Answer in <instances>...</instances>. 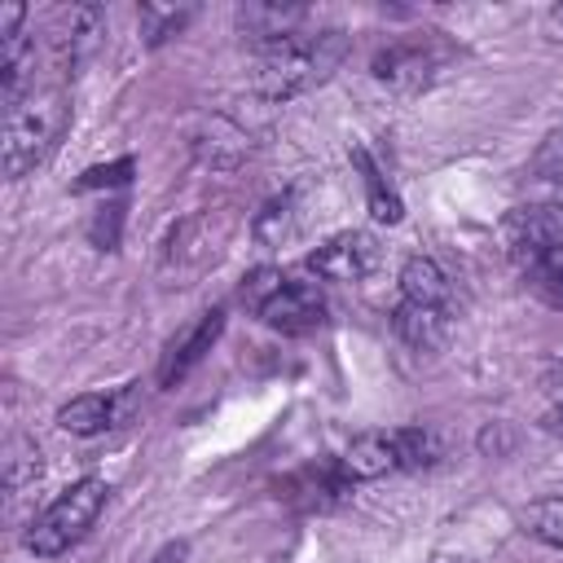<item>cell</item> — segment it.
<instances>
[{
    "label": "cell",
    "instance_id": "cell-25",
    "mask_svg": "<svg viewBox=\"0 0 563 563\" xmlns=\"http://www.w3.org/2000/svg\"><path fill=\"white\" fill-rule=\"evenodd\" d=\"M545 31H550V40H563V4H554L545 13Z\"/></svg>",
    "mask_w": 563,
    "mask_h": 563
},
{
    "label": "cell",
    "instance_id": "cell-13",
    "mask_svg": "<svg viewBox=\"0 0 563 563\" xmlns=\"http://www.w3.org/2000/svg\"><path fill=\"white\" fill-rule=\"evenodd\" d=\"M303 22H308V9L303 4H242L238 9V26L251 35L255 48L277 44L286 35H299Z\"/></svg>",
    "mask_w": 563,
    "mask_h": 563
},
{
    "label": "cell",
    "instance_id": "cell-15",
    "mask_svg": "<svg viewBox=\"0 0 563 563\" xmlns=\"http://www.w3.org/2000/svg\"><path fill=\"white\" fill-rule=\"evenodd\" d=\"M110 422H114V400L101 396V391L70 396V400L57 409V427L70 431V435H101Z\"/></svg>",
    "mask_w": 563,
    "mask_h": 563
},
{
    "label": "cell",
    "instance_id": "cell-8",
    "mask_svg": "<svg viewBox=\"0 0 563 563\" xmlns=\"http://www.w3.org/2000/svg\"><path fill=\"white\" fill-rule=\"evenodd\" d=\"M220 330H224V312H220V308H211V312H202L194 325H185V330L167 343V352H163V361H158V387H176V383L211 352V343L220 339Z\"/></svg>",
    "mask_w": 563,
    "mask_h": 563
},
{
    "label": "cell",
    "instance_id": "cell-12",
    "mask_svg": "<svg viewBox=\"0 0 563 563\" xmlns=\"http://www.w3.org/2000/svg\"><path fill=\"white\" fill-rule=\"evenodd\" d=\"M391 330L413 347V352H435L449 339V308H431V303H413L400 299L391 312Z\"/></svg>",
    "mask_w": 563,
    "mask_h": 563
},
{
    "label": "cell",
    "instance_id": "cell-7",
    "mask_svg": "<svg viewBox=\"0 0 563 563\" xmlns=\"http://www.w3.org/2000/svg\"><path fill=\"white\" fill-rule=\"evenodd\" d=\"M308 268L325 282H361L378 268V242L361 229H343L308 255Z\"/></svg>",
    "mask_w": 563,
    "mask_h": 563
},
{
    "label": "cell",
    "instance_id": "cell-22",
    "mask_svg": "<svg viewBox=\"0 0 563 563\" xmlns=\"http://www.w3.org/2000/svg\"><path fill=\"white\" fill-rule=\"evenodd\" d=\"M532 176H537V180H550V185H563V128L545 132V141L537 145V154H532Z\"/></svg>",
    "mask_w": 563,
    "mask_h": 563
},
{
    "label": "cell",
    "instance_id": "cell-14",
    "mask_svg": "<svg viewBox=\"0 0 563 563\" xmlns=\"http://www.w3.org/2000/svg\"><path fill=\"white\" fill-rule=\"evenodd\" d=\"M400 295L413 299V303H431V308H449V277L435 260L427 255H413L405 260L400 268Z\"/></svg>",
    "mask_w": 563,
    "mask_h": 563
},
{
    "label": "cell",
    "instance_id": "cell-20",
    "mask_svg": "<svg viewBox=\"0 0 563 563\" xmlns=\"http://www.w3.org/2000/svg\"><path fill=\"white\" fill-rule=\"evenodd\" d=\"M44 462H40V444L26 440V435H13L9 449H4V488L9 493H22L31 479H40Z\"/></svg>",
    "mask_w": 563,
    "mask_h": 563
},
{
    "label": "cell",
    "instance_id": "cell-1",
    "mask_svg": "<svg viewBox=\"0 0 563 563\" xmlns=\"http://www.w3.org/2000/svg\"><path fill=\"white\" fill-rule=\"evenodd\" d=\"M347 57V35L343 31H299L286 35L277 44L255 48V70H251V88L264 101H290L317 84H325L339 62Z\"/></svg>",
    "mask_w": 563,
    "mask_h": 563
},
{
    "label": "cell",
    "instance_id": "cell-11",
    "mask_svg": "<svg viewBox=\"0 0 563 563\" xmlns=\"http://www.w3.org/2000/svg\"><path fill=\"white\" fill-rule=\"evenodd\" d=\"M101 22H106V9H101V4H70V9L57 18V31H53L57 62L75 70V66L84 62V53L97 44Z\"/></svg>",
    "mask_w": 563,
    "mask_h": 563
},
{
    "label": "cell",
    "instance_id": "cell-27",
    "mask_svg": "<svg viewBox=\"0 0 563 563\" xmlns=\"http://www.w3.org/2000/svg\"><path fill=\"white\" fill-rule=\"evenodd\" d=\"M545 299H550V303H559V308H563V282H559V286H554V290H550V295H545Z\"/></svg>",
    "mask_w": 563,
    "mask_h": 563
},
{
    "label": "cell",
    "instance_id": "cell-23",
    "mask_svg": "<svg viewBox=\"0 0 563 563\" xmlns=\"http://www.w3.org/2000/svg\"><path fill=\"white\" fill-rule=\"evenodd\" d=\"M132 172H136L132 158H114V163H106V167H88V172L79 176L75 189H110V185H128Z\"/></svg>",
    "mask_w": 563,
    "mask_h": 563
},
{
    "label": "cell",
    "instance_id": "cell-18",
    "mask_svg": "<svg viewBox=\"0 0 563 563\" xmlns=\"http://www.w3.org/2000/svg\"><path fill=\"white\" fill-rule=\"evenodd\" d=\"M519 528H523L532 541L563 550V497H541V501L523 506V510H519Z\"/></svg>",
    "mask_w": 563,
    "mask_h": 563
},
{
    "label": "cell",
    "instance_id": "cell-9",
    "mask_svg": "<svg viewBox=\"0 0 563 563\" xmlns=\"http://www.w3.org/2000/svg\"><path fill=\"white\" fill-rule=\"evenodd\" d=\"M282 497L299 510H334L352 497V479L343 475L339 457L334 462H317V466H303L295 471L286 484H282Z\"/></svg>",
    "mask_w": 563,
    "mask_h": 563
},
{
    "label": "cell",
    "instance_id": "cell-26",
    "mask_svg": "<svg viewBox=\"0 0 563 563\" xmlns=\"http://www.w3.org/2000/svg\"><path fill=\"white\" fill-rule=\"evenodd\" d=\"M180 559H185V541H176V545H167V550H163V554H158L154 563H180Z\"/></svg>",
    "mask_w": 563,
    "mask_h": 563
},
{
    "label": "cell",
    "instance_id": "cell-19",
    "mask_svg": "<svg viewBox=\"0 0 563 563\" xmlns=\"http://www.w3.org/2000/svg\"><path fill=\"white\" fill-rule=\"evenodd\" d=\"M396 449H400V471H427L444 457V444L431 427H396Z\"/></svg>",
    "mask_w": 563,
    "mask_h": 563
},
{
    "label": "cell",
    "instance_id": "cell-2",
    "mask_svg": "<svg viewBox=\"0 0 563 563\" xmlns=\"http://www.w3.org/2000/svg\"><path fill=\"white\" fill-rule=\"evenodd\" d=\"M70 123V101L62 88H31L13 106H4V141H0V163L9 180H22L35 172L62 141Z\"/></svg>",
    "mask_w": 563,
    "mask_h": 563
},
{
    "label": "cell",
    "instance_id": "cell-16",
    "mask_svg": "<svg viewBox=\"0 0 563 563\" xmlns=\"http://www.w3.org/2000/svg\"><path fill=\"white\" fill-rule=\"evenodd\" d=\"M352 163L361 167V180H365V198H369V211H374V220H387V224H396V220L405 216V207H400V194L391 189V180L383 176V167L369 158V150H365V145H356V150H352Z\"/></svg>",
    "mask_w": 563,
    "mask_h": 563
},
{
    "label": "cell",
    "instance_id": "cell-21",
    "mask_svg": "<svg viewBox=\"0 0 563 563\" xmlns=\"http://www.w3.org/2000/svg\"><path fill=\"white\" fill-rule=\"evenodd\" d=\"M194 18V9H158V4H141V35L150 48H158L163 40L180 35V26Z\"/></svg>",
    "mask_w": 563,
    "mask_h": 563
},
{
    "label": "cell",
    "instance_id": "cell-24",
    "mask_svg": "<svg viewBox=\"0 0 563 563\" xmlns=\"http://www.w3.org/2000/svg\"><path fill=\"white\" fill-rule=\"evenodd\" d=\"M541 431L563 435V405H554V409H545V413H541Z\"/></svg>",
    "mask_w": 563,
    "mask_h": 563
},
{
    "label": "cell",
    "instance_id": "cell-17",
    "mask_svg": "<svg viewBox=\"0 0 563 563\" xmlns=\"http://www.w3.org/2000/svg\"><path fill=\"white\" fill-rule=\"evenodd\" d=\"M299 224H303L299 194H295V189H286L282 198H273V202L255 216V238H260V242H268V246H282V242H290V238L299 233Z\"/></svg>",
    "mask_w": 563,
    "mask_h": 563
},
{
    "label": "cell",
    "instance_id": "cell-5",
    "mask_svg": "<svg viewBox=\"0 0 563 563\" xmlns=\"http://www.w3.org/2000/svg\"><path fill=\"white\" fill-rule=\"evenodd\" d=\"M449 70V48L440 40H396L374 53V79L391 92H427L440 75Z\"/></svg>",
    "mask_w": 563,
    "mask_h": 563
},
{
    "label": "cell",
    "instance_id": "cell-10",
    "mask_svg": "<svg viewBox=\"0 0 563 563\" xmlns=\"http://www.w3.org/2000/svg\"><path fill=\"white\" fill-rule=\"evenodd\" d=\"M339 466H343V475H347L352 484H361V479H383V475L400 471L396 431H365V435H356V440L343 449Z\"/></svg>",
    "mask_w": 563,
    "mask_h": 563
},
{
    "label": "cell",
    "instance_id": "cell-6",
    "mask_svg": "<svg viewBox=\"0 0 563 563\" xmlns=\"http://www.w3.org/2000/svg\"><path fill=\"white\" fill-rule=\"evenodd\" d=\"M501 233H506V246H510L523 264L537 260V255H545V251H554V246H563V194H550V198H541V202L515 207V211L506 216Z\"/></svg>",
    "mask_w": 563,
    "mask_h": 563
},
{
    "label": "cell",
    "instance_id": "cell-4",
    "mask_svg": "<svg viewBox=\"0 0 563 563\" xmlns=\"http://www.w3.org/2000/svg\"><path fill=\"white\" fill-rule=\"evenodd\" d=\"M106 493H110V488H106V479H97V475L70 484L44 515L31 519V528H26V550L40 554V559H53V554L70 550V545L92 528V519L101 515Z\"/></svg>",
    "mask_w": 563,
    "mask_h": 563
},
{
    "label": "cell",
    "instance_id": "cell-3",
    "mask_svg": "<svg viewBox=\"0 0 563 563\" xmlns=\"http://www.w3.org/2000/svg\"><path fill=\"white\" fill-rule=\"evenodd\" d=\"M238 299L246 303V312H255L264 325L282 330V334H308L321 325L325 317V299L312 282H299V277H286L282 268L273 264H260L242 277L238 286Z\"/></svg>",
    "mask_w": 563,
    "mask_h": 563
}]
</instances>
